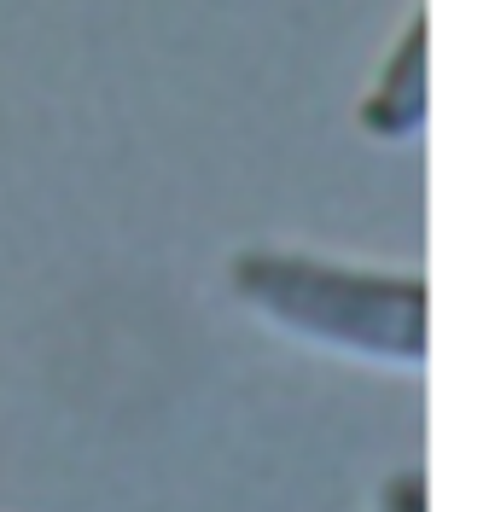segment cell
<instances>
[{
	"label": "cell",
	"instance_id": "2",
	"mask_svg": "<svg viewBox=\"0 0 495 512\" xmlns=\"http://www.w3.org/2000/svg\"><path fill=\"white\" fill-rule=\"evenodd\" d=\"M426 18H414L402 41L391 47V59L379 70V82L367 88L356 123L373 134V140H414L426 128V111H431V64H426Z\"/></svg>",
	"mask_w": 495,
	"mask_h": 512
},
{
	"label": "cell",
	"instance_id": "3",
	"mask_svg": "<svg viewBox=\"0 0 495 512\" xmlns=\"http://www.w3.org/2000/svg\"><path fill=\"white\" fill-rule=\"evenodd\" d=\"M379 512H426V483H420V478H391V483H385Z\"/></svg>",
	"mask_w": 495,
	"mask_h": 512
},
{
	"label": "cell",
	"instance_id": "1",
	"mask_svg": "<svg viewBox=\"0 0 495 512\" xmlns=\"http://www.w3.org/2000/svg\"><path fill=\"white\" fill-rule=\"evenodd\" d=\"M233 297L303 344H327L379 367L426 361V280L396 268H350L303 251H239Z\"/></svg>",
	"mask_w": 495,
	"mask_h": 512
}]
</instances>
